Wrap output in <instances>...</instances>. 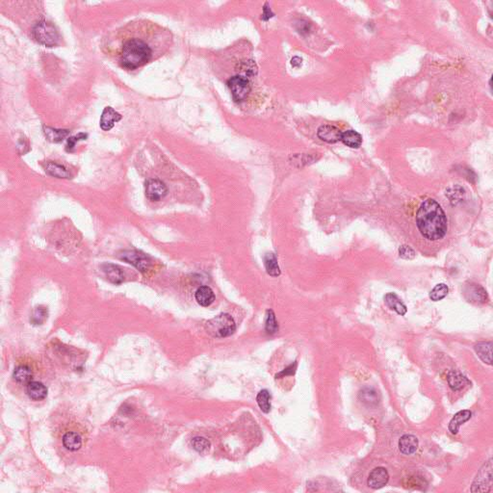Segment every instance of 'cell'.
<instances>
[{
  "label": "cell",
  "instance_id": "cell-1",
  "mask_svg": "<svg viewBox=\"0 0 493 493\" xmlns=\"http://www.w3.org/2000/svg\"><path fill=\"white\" fill-rule=\"evenodd\" d=\"M170 31L148 20H132L110 32L102 44L104 53L126 71L156 60L171 44Z\"/></svg>",
  "mask_w": 493,
  "mask_h": 493
},
{
  "label": "cell",
  "instance_id": "cell-2",
  "mask_svg": "<svg viewBox=\"0 0 493 493\" xmlns=\"http://www.w3.org/2000/svg\"><path fill=\"white\" fill-rule=\"evenodd\" d=\"M416 224L420 234L428 240L437 241L447 234V217L440 204L427 198L421 204L417 214Z\"/></svg>",
  "mask_w": 493,
  "mask_h": 493
},
{
  "label": "cell",
  "instance_id": "cell-3",
  "mask_svg": "<svg viewBox=\"0 0 493 493\" xmlns=\"http://www.w3.org/2000/svg\"><path fill=\"white\" fill-rule=\"evenodd\" d=\"M207 332L217 338H224L233 335L236 331V324L229 314H219L206 324Z\"/></svg>",
  "mask_w": 493,
  "mask_h": 493
},
{
  "label": "cell",
  "instance_id": "cell-4",
  "mask_svg": "<svg viewBox=\"0 0 493 493\" xmlns=\"http://www.w3.org/2000/svg\"><path fill=\"white\" fill-rule=\"evenodd\" d=\"M34 39L40 45L53 47L59 44L60 36L52 23L45 20L38 22L32 30Z\"/></svg>",
  "mask_w": 493,
  "mask_h": 493
},
{
  "label": "cell",
  "instance_id": "cell-5",
  "mask_svg": "<svg viewBox=\"0 0 493 493\" xmlns=\"http://www.w3.org/2000/svg\"><path fill=\"white\" fill-rule=\"evenodd\" d=\"M492 458L486 461L478 474L472 484V492H489L492 488Z\"/></svg>",
  "mask_w": 493,
  "mask_h": 493
},
{
  "label": "cell",
  "instance_id": "cell-6",
  "mask_svg": "<svg viewBox=\"0 0 493 493\" xmlns=\"http://www.w3.org/2000/svg\"><path fill=\"white\" fill-rule=\"evenodd\" d=\"M227 86L235 102H242L246 100L252 90L249 78L244 75H235L229 78L227 80Z\"/></svg>",
  "mask_w": 493,
  "mask_h": 493
},
{
  "label": "cell",
  "instance_id": "cell-7",
  "mask_svg": "<svg viewBox=\"0 0 493 493\" xmlns=\"http://www.w3.org/2000/svg\"><path fill=\"white\" fill-rule=\"evenodd\" d=\"M121 258L126 261L129 264H132L137 269L141 272H146L150 269L152 265V260L146 255L143 252L140 251H125L121 253Z\"/></svg>",
  "mask_w": 493,
  "mask_h": 493
},
{
  "label": "cell",
  "instance_id": "cell-8",
  "mask_svg": "<svg viewBox=\"0 0 493 493\" xmlns=\"http://www.w3.org/2000/svg\"><path fill=\"white\" fill-rule=\"evenodd\" d=\"M168 188L159 180H150L146 183V196L152 201L161 200L167 195Z\"/></svg>",
  "mask_w": 493,
  "mask_h": 493
},
{
  "label": "cell",
  "instance_id": "cell-9",
  "mask_svg": "<svg viewBox=\"0 0 493 493\" xmlns=\"http://www.w3.org/2000/svg\"><path fill=\"white\" fill-rule=\"evenodd\" d=\"M389 481V474L385 467L374 468L368 477L367 484L372 489L383 488Z\"/></svg>",
  "mask_w": 493,
  "mask_h": 493
},
{
  "label": "cell",
  "instance_id": "cell-10",
  "mask_svg": "<svg viewBox=\"0 0 493 493\" xmlns=\"http://www.w3.org/2000/svg\"><path fill=\"white\" fill-rule=\"evenodd\" d=\"M465 297L468 302L476 304H484L487 302V293L483 287L476 283H469L465 287Z\"/></svg>",
  "mask_w": 493,
  "mask_h": 493
},
{
  "label": "cell",
  "instance_id": "cell-11",
  "mask_svg": "<svg viewBox=\"0 0 493 493\" xmlns=\"http://www.w3.org/2000/svg\"><path fill=\"white\" fill-rule=\"evenodd\" d=\"M122 120V115L119 114L117 111H115L112 107L104 108L102 115L100 118V127L104 131L111 130L115 124L120 122Z\"/></svg>",
  "mask_w": 493,
  "mask_h": 493
},
{
  "label": "cell",
  "instance_id": "cell-12",
  "mask_svg": "<svg viewBox=\"0 0 493 493\" xmlns=\"http://www.w3.org/2000/svg\"><path fill=\"white\" fill-rule=\"evenodd\" d=\"M317 135L324 142L334 143H337L338 141H341L342 132H341L340 129L337 128L336 126L327 125V126H322L319 127V129L317 131Z\"/></svg>",
  "mask_w": 493,
  "mask_h": 493
},
{
  "label": "cell",
  "instance_id": "cell-13",
  "mask_svg": "<svg viewBox=\"0 0 493 493\" xmlns=\"http://www.w3.org/2000/svg\"><path fill=\"white\" fill-rule=\"evenodd\" d=\"M447 382L450 388L453 391H459L471 384L467 376L456 370H452L449 372L447 375Z\"/></svg>",
  "mask_w": 493,
  "mask_h": 493
},
{
  "label": "cell",
  "instance_id": "cell-14",
  "mask_svg": "<svg viewBox=\"0 0 493 493\" xmlns=\"http://www.w3.org/2000/svg\"><path fill=\"white\" fill-rule=\"evenodd\" d=\"M418 439L413 434H404L399 440V449L401 453L405 456L414 454L418 449Z\"/></svg>",
  "mask_w": 493,
  "mask_h": 493
},
{
  "label": "cell",
  "instance_id": "cell-15",
  "mask_svg": "<svg viewBox=\"0 0 493 493\" xmlns=\"http://www.w3.org/2000/svg\"><path fill=\"white\" fill-rule=\"evenodd\" d=\"M26 393L33 401H43L47 396V388L40 382H30L27 384Z\"/></svg>",
  "mask_w": 493,
  "mask_h": 493
},
{
  "label": "cell",
  "instance_id": "cell-16",
  "mask_svg": "<svg viewBox=\"0 0 493 493\" xmlns=\"http://www.w3.org/2000/svg\"><path fill=\"white\" fill-rule=\"evenodd\" d=\"M102 270L108 280L114 284H121L125 280V273L117 265L114 264H104Z\"/></svg>",
  "mask_w": 493,
  "mask_h": 493
},
{
  "label": "cell",
  "instance_id": "cell-17",
  "mask_svg": "<svg viewBox=\"0 0 493 493\" xmlns=\"http://www.w3.org/2000/svg\"><path fill=\"white\" fill-rule=\"evenodd\" d=\"M472 417V413L468 410L460 411L454 415V417L451 419L449 423V430L453 434H457L459 430V428L461 425H463L466 422L470 420Z\"/></svg>",
  "mask_w": 493,
  "mask_h": 493
},
{
  "label": "cell",
  "instance_id": "cell-18",
  "mask_svg": "<svg viewBox=\"0 0 493 493\" xmlns=\"http://www.w3.org/2000/svg\"><path fill=\"white\" fill-rule=\"evenodd\" d=\"M475 352L483 362L492 364V342H479L475 345Z\"/></svg>",
  "mask_w": 493,
  "mask_h": 493
},
{
  "label": "cell",
  "instance_id": "cell-19",
  "mask_svg": "<svg viewBox=\"0 0 493 493\" xmlns=\"http://www.w3.org/2000/svg\"><path fill=\"white\" fill-rule=\"evenodd\" d=\"M197 304L201 306L207 307L212 305L215 301V295L212 289L208 286H200L195 294Z\"/></svg>",
  "mask_w": 493,
  "mask_h": 493
},
{
  "label": "cell",
  "instance_id": "cell-20",
  "mask_svg": "<svg viewBox=\"0 0 493 493\" xmlns=\"http://www.w3.org/2000/svg\"><path fill=\"white\" fill-rule=\"evenodd\" d=\"M385 303L391 310H394L401 316L405 315L408 312L407 306L395 293H387L385 296Z\"/></svg>",
  "mask_w": 493,
  "mask_h": 493
},
{
  "label": "cell",
  "instance_id": "cell-21",
  "mask_svg": "<svg viewBox=\"0 0 493 493\" xmlns=\"http://www.w3.org/2000/svg\"><path fill=\"white\" fill-rule=\"evenodd\" d=\"M62 441H63L64 447L72 452L79 450L82 446V439L80 436L74 431H69L65 433Z\"/></svg>",
  "mask_w": 493,
  "mask_h": 493
},
{
  "label": "cell",
  "instance_id": "cell-22",
  "mask_svg": "<svg viewBox=\"0 0 493 493\" xmlns=\"http://www.w3.org/2000/svg\"><path fill=\"white\" fill-rule=\"evenodd\" d=\"M359 399L361 403H365L369 407H376L380 402V395L376 389L371 387H365L360 390Z\"/></svg>",
  "mask_w": 493,
  "mask_h": 493
},
{
  "label": "cell",
  "instance_id": "cell-23",
  "mask_svg": "<svg viewBox=\"0 0 493 493\" xmlns=\"http://www.w3.org/2000/svg\"><path fill=\"white\" fill-rule=\"evenodd\" d=\"M341 141L347 147L352 149H359L362 143V136L355 130H347L342 132Z\"/></svg>",
  "mask_w": 493,
  "mask_h": 493
},
{
  "label": "cell",
  "instance_id": "cell-24",
  "mask_svg": "<svg viewBox=\"0 0 493 493\" xmlns=\"http://www.w3.org/2000/svg\"><path fill=\"white\" fill-rule=\"evenodd\" d=\"M264 266L268 275L272 277H278L280 275V269L278 266V258L275 253H266L264 256Z\"/></svg>",
  "mask_w": 493,
  "mask_h": 493
},
{
  "label": "cell",
  "instance_id": "cell-25",
  "mask_svg": "<svg viewBox=\"0 0 493 493\" xmlns=\"http://www.w3.org/2000/svg\"><path fill=\"white\" fill-rule=\"evenodd\" d=\"M33 376L32 370L26 365H19L15 369L13 378L18 384H28L31 382Z\"/></svg>",
  "mask_w": 493,
  "mask_h": 493
},
{
  "label": "cell",
  "instance_id": "cell-26",
  "mask_svg": "<svg viewBox=\"0 0 493 493\" xmlns=\"http://www.w3.org/2000/svg\"><path fill=\"white\" fill-rule=\"evenodd\" d=\"M45 171L49 176L57 178V179H68L70 177L69 171L66 168L53 162H48L45 165Z\"/></svg>",
  "mask_w": 493,
  "mask_h": 493
},
{
  "label": "cell",
  "instance_id": "cell-27",
  "mask_svg": "<svg viewBox=\"0 0 493 493\" xmlns=\"http://www.w3.org/2000/svg\"><path fill=\"white\" fill-rule=\"evenodd\" d=\"M45 134L49 141L54 143H59L63 141L64 139L70 134V131L66 129H54L51 127H45Z\"/></svg>",
  "mask_w": 493,
  "mask_h": 493
},
{
  "label": "cell",
  "instance_id": "cell-28",
  "mask_svg": "<svg viewBox=\"0 0 493 493\" xmlns=\"http://www.w3.org/2000/svg\"><path fill=\"white\" fill-rule=\"evenodd\" d=\"M271 395L269 391L266 389L261 390L256 396V402L259 405L260 410L264 413H269L271 411V403H270Z\"/></svg>",
  "mask_w": 493,
  "mask_h": 493
},
{
  "label": "cell",
  "instance_id": "cell-29",
  "mask_svg": "<svg viewBox=\"0 0 493 493\" xmlns=\"http://www.w3.org/2000/svg\"><path fill=\"white\" fill-rule=\"evenodd\" d=\"M265 331L269 334H275L278 331V324L276 320V315L272 309H268L266 311Z\"/></svg>",
  "mask_w": 493,
  "mask_h": 493
},
{
  "label": "cell",
  "instance_id": "cell-30",
  "mask_svg": "<svg viewBox=\"0 0 493 493\" xmlns=\"http://www.w3.org/2000/svg\"><path fill=\"white\" fill-rule=\"evenodd\" d=\"M449 287L445 283H440L436 285L434 288L430 291V299L433 302H439L443 300L448 295Z\"/></svg>",
  "mask_w": 493,
  "mask_h": 493
},
{
  "label": "cell",
  "instance_id": "cell-31",
  "mask_svg": "<svg viewBox=\"0 0 493 493\" xmlns=\"http://www.w3.org/2000/svg\"><path fill=\"white\" fill-rule=\"evenodd\" d=\"M192 446L197 452L202 454V453H207L210 449V442L205 438L197 437L192 440Z\"/></svg>",
  "mask_w": 493,
  "mask_h": 493
},
{
  "label": "cell",
  "instance_id": "cell-32",
  "mask_svg": "<svg viewBox=\"0 0 493 493\" xmlns=\"http://www.w3.org/2000/svg\"><path fill=\"white\" fill-rule=\"evenodd\" d=\"M46 318H47V310L43 306H39L36 307V309L33 312L31 322L34 325H42L46 320Z\"/></svg>",
  "mask_w": 493,
  "mask_h": 493
},
{
  "label": "cell",
  "instance_id": "cell-33",
  "mask_svg": "<svg viewBox=\"0 0 493 493\" xmlns=\"http://www.w3.org/2000/svg\"><path fill=\"white\" fill-rule=\"evenodd\" d=\"M399 255L403 259L412 260L415 257L416 254L413 248L408 245H403L399 248Z\"/></svg>",
  "mask_w": 493,
  "mask_h": 493
},
{
  "label": "cell",
  "instance_id": "cell-34",
  "mask_svg": "<svg viewBox=\"0 0 493 493\" xmlns=\"http://www.w3.org/2000/svg\"><path fill=\"white\" fill-rule=\"evenodd\" d=\"M86 138H87V134H85V133H79L78 135H75L73 137L69 138L68 139V144H67V151L72 152V149L74 148L76 142L81 141V140H86Z\"/></svg>",
  "mask_w": 493,
  "mask_h": 493
},
{
  "label": "cell",
  "instance_id": "cell-35",
  "mask_svg": "<svg viewBox=\"0 0 493 493\" xmlns=\"http://www.w3.org/2000/svg\"><path fill=\"white\" fill-rule=\"evenodd\" d=\"M297 370V362H294L293 364L289 365L288 367L285 368L283 371H281L280 373L277 374V378H280V376H292L296 373Z\"/></svg>",
  "mask_w": 493,
  "mask_h": 493
},
{
  "label": "cell",
  "instance_id": "cell-36",
  "mask_svg": "<svg viewBox=\"0 0 493 493\" xmlns=\"http://www.w3.org/2000/svg\"><path fill=\"white\" fill-rule=\"evenodd\" d=\"M272 17H273V14H272L271 10L267 9V7H266V5H265V8H264V14H263V16H262V18H263L264 20H267V19H269V18H272Z\"/></svg>",
  "mask_w": 493,
  "mask_h": 493
}]
</instances>
